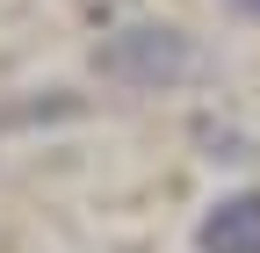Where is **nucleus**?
<instances>
[{"mask_svg": "<svg viewBox=\"0 0 260 253\" xmlns=\"http://www.w3.org/2000/svg\"><path fill=\"white\" fill-rule=\"evenodd\" d=\"M195 253H260V188H232L203 210Z\"/></svg>", "mask_w": 260, "mask_h": 253, "instance_id": "2", "label": "nucleus"}, {"mask_svg": "<svg viewBox=\"0 0 260 253\" xmlns=\"http://www.w3.org/2000/svg\"><path fill=\"white\" fill-rule=\"evenodd\" d=\"M232 8H239V15H253V22H260V0H232Z\"/></svg>", "mask_w": 260, "mask_h": 253, "instance_id": "3", "label": "nucleus"}, {"mask_svg": "<svg viewBox=\"0 0 260 253\" xmlns=\"http://www.w3.org/2000/svg\"><path fill=\"white\" fill-rule=\"evenodd\" d=\"M94 73L116 87H181L203 73V51L174 22H123L94 44Z\"/></svg>", "mask_w": 260, "mask_h": 253, "instance_id": "1", "label": "nucleus"}]
</instances>
